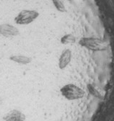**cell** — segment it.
Masks as SVG:
<instances>
[{
    "mask_svg": "<svg viewBox=\"0 0 114 121\" xmlns=\"http://www.w3.org/2000/svg\"><path fill=\"white\" fill-rule=\"evenodd\" d=\"M19 35V30L9 24H0V35L4 38L15 37Z\"/></svg>",
    "mask_w": 114,
    "mask_h": 121,
    "instance_id": "cell-4",
    "label": "cell"
},
{
    "mask_svg": "<svg viewBox=\"0 0 114 121\" xmlns=\"http://www.w3.org/2000/svg\"><path fill=\"white\" fill-rule=\"evenodd\" d=\"M39 16V13L35 10L24 9L20 12L15 17V22L18 25H28L32 23Z\"/></svg>",
    "mask_w": 114,
    "mask_h": 121,
    "instance_id": "cell-3",
    "label": "cell"
},
{
    "mask_svg": "<svg viewBox=\"0 0 114 121\" xmlns=\"http://www.w3.org/2000/svg\"><path fill=\"white\" fill-rule=\"evenodd\" d=\"M60 92L64 97L69 100H75L84 97V92L73 84H68L62 86L60 89Z\"/></svg>",
    "mask_w": 114,
    "mask_h": 121,
    "instance_id": "cell-1",
    "label": "cell"
},
{
    "mask_svg": "<svg viewBox=\"0 0 114 121\" xmlns=\"http://www.w3.org/2000/svg\"><path fill=\"white\" fill-rule=\"evenodd\" d=\"M9 59L13 62L22 65H27L31 62V58L24 55H14L9 57Z\"/></svg>",
    "mask_w": 114,
    "mask_h": 121,
    "instance_id": "cell-7",
    "label": "cell"
},
{
    "mask_svg": "<svg viewBox=\"0 0 114 121\" xmlns=\"http://www.w3.org/2000/svg\"><path fill=\"white\" fill-rule=\"evenodd\" d=\"M75 41V37L72 34H66L61 38V43L62 44H72Z\"/></svg>",
    "mask_w": 114,
    "mask_h": 121,
    "instance_id": "cell-8",
    "label": "cell"
},
{
    "mask_svg": "<svg viewBox=\"0 0 114 121\" xmlns=\"http://www.w3.org/2000/svg\"><path fill=\"white\" fill-rule=\"evenodd\" d=\"M82 46L92 51H101L107 48L108 45L103 40L97 38H84L80 40Z\"/></svg>",
    "mask_w": 114,
    "mask_h": 121,
    "instance_id": "cell-2",
    "label": "cell"
},
{
    "mask_svg": "<svg viewBox=\"0 0 114 121\" xmlns=\"http://www.w3.org/2000/svg\"><path fill=\"white\" fill-rule=\"evenodd\" d=\"M56 9L61 12H65V7L60 0H51Z\"/></svg>",
    "mask_w": 114,
    "mask_h": 121,
    "instance_id": "cell-9",
    "label": "cell"
},
{
    "mask_svg": "<svg viewBox=\"0 0 114 121\" xmlns=\"http://www.w3.org/2000/svg\"><path fill=\"white\" fill-rule=\"evenodd\" d=\"M72 51L69 49L64 50L59 59V67L61 69H64L70 63L71 60H72Z\"/></svg>",
    "mask_w": 114,
    "mask_h": 121,
    "instance_id": "cell-5",
    "label": "cell"
},
{
    "mask_svg": "<svg viewBox=\"0 0 114 121\" xmlns=\"http://www.w3.org/2000/svg\"><path fill=\"white\" fill-rule=\"evenodd\" d=\"M5 121H25V115L18 110H12L4 117Z\"/></svg>",
    "mask_w": 114,
    "mask_h": 121,
    "instance_id": "cell-6",
    "label": "cell"
}]
</instances>
